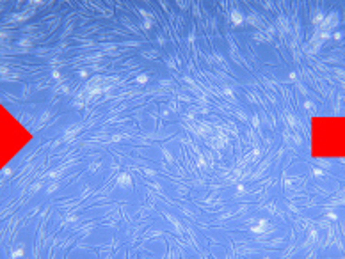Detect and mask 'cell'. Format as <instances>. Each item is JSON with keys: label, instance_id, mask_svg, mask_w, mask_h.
<instances>
[{"label": "cell", "instance_id": "cell-1", "mask_svg": "<svg viewBox=\"0 0 345 259\" xmlns=\"http://www.w3.org/2000/svg\"><path fill=\"white\" fill-rule=\"evenodd\" d=\"M267 225H269V222H267V220H260V224H258V225H255V227H251V231H253V233H263Z\"/></svg>", "mask_w": 345, "mask_h": 259}, {"label": "cell", "instance_id": "cell-2", "mask_svg": "<svg viewBox=\"0 0 345 259\" xmlns=\"http://www.w3.org/2000/svg\"><path fill=\"white\" fill-rule=\"evenodd\" d=\"M231 21H233V25H240L242 21H244V16L240 14V12H231Z\"/></svg>", "mask_w": 345, "mask_h": 259}, {"label": "cell", "instance_id": "cell-3", "mask_svg": "<svg viewBox=\"0 0 345 259\" xmlns=\"http://www.w3.org/2000/svg\"><path fill=\"white\" fill-rule=\"evenodd\" d=\"M118 183H119L121 186H128V185L132 183V179H130V176H128V174H123V176H119Z\"/></svg>", "mask_w": 345, "mask_h": 259}, {"label": "cell", "instance_id": "cell-4", "mask_svg": "<svg viewBox=\"0 0 345 259\" xmlns=\"http://www.w3.org/2000/svg\"><path fill=\"white\" fill-rule=\"evenodd\" d=\"M137 82H139V84H146V82H148V75H139V76H137Z\"/></svg>", "mask_w": 345, "mask_h": 259}, {"label": "cell", "instance_id": "cell-5", "mask_svg": "<svg viewBox=\"0 0 345 259\" xmlns=\"http://www.w3.org/2000/svg\"><path fill=\"white\" fill-rule=\"evenodd\" d=\"M13 256H14V257H22V256H23V250H22V249L14 250V252H13Z\"/></svg>", "mask_w": 345, "mask_h": 259}, {"label": "cell", "instance_id": "cell-6", "mask_svg": "<svg viewBox=\"0 0 345 259\" xmlns=\"http://www.w3.org/2000/svg\"><path fill=\"white\" fill-rule=\"evenodd\" d=\"M315 174H317V176H322V174H324V172H322V170H320V169H315Z\"/></svg>", "mask_w": 345, "mask_h": 259}]
</instances>
